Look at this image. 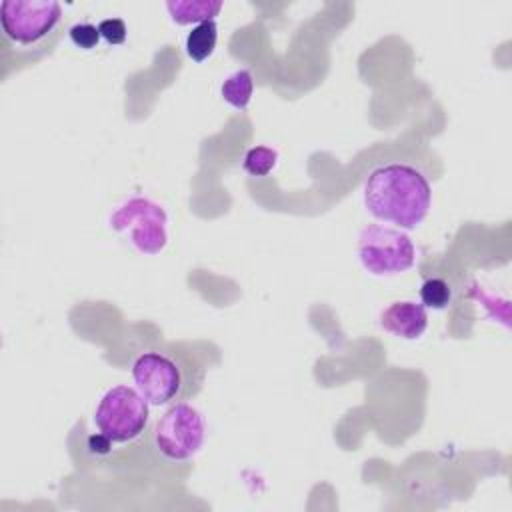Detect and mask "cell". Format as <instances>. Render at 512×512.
<instances>
[{
	"label": "cell",
	"mask_w": 512,
	"mask_h": 512,
	"mask_svg": "<svg viewBox=\"0 0 512 512\" xmlns=\"http://www.w3.org/2000/svg\"><path fill=\"white\" fill-rule=\"evenodd\" d=\"M62 6L56 0H4L0 28L12 46L42 56L56 44L62 28Z\"/></svg>",
	"instance_id": "obj_2"
},
{
	"label": "cell",
	"mask_w": 512,
	"mask_h": 512,
	"mask_svg": "<svg viewBox=\"0 0 512 512\" xmlns=\"http://www.w3.org/2000/svg\"><path fill=\"white\" fill-rule=\"evenodd\" d=\"M358 258L370 274L394 276L414 266L416 246L398 228L368 224L358 236Z\"/></svg>",
	"instance_id": "obj_5"
},
{
	"label": "cell",
	"mask_w": 512,
	"mask_h": 512,
	"mask_svg": "<svg viewBox=\"0 0 512 512\" xmlns=\"http://www.w3.org/2000/svg\"><path fill=\"white\" fill-rule=\"evenodd\" d=\"M136 390L152 406H166L180 400L186 392V378L180 362L164 352L148 350L132 362Z\"/></svg>",
	"instance_id": "obj_7"
},
{
	"label": "cell",
	"mask_w": 512,
	"mask_h": 512,
	"mask_svg": "<svg viewBox=\"0 0 512 512\" xmlns=\"http://www.w3.org/2000/svg\"><path fill=\"white\" fill-rule=\"evenodd\" d=\"M218 40V26L214 20L196 24L186 36V54L194 62H204L212 56Z\"/></svg>",
	"instance_id": "obj_11"
},
{
	"label": "cell",
	"mask_w": 512,
	"mask_h": 512,
	"mask_svg": "<svg viewBox=\"0 0 512 512\" xmlns=\"http://www.w3.org/2000/svg\"><path fill=\"white\" fill-rule=\"evenodd\" d=\"M68 36L72 40L74 46L82 48V50H92L98 46L100 42V32H98V26L90 24V22H78L74 26H70L68 30Z\"/></svg>",
	"instance_id": "obj_14"
},
{
	"label": "cell",
	"mask_w": 512,
	"mask_h": 512,
	"mask_svg": "<svg viewBox=\"0 0 512 512\" xmlns=\"http://www.w3.org/2000/svg\"><path fill=\"white\" fill-rule=\"evenodd\" d=\"M420 300H422L424 308L444 310V308H448V304L452 300V288L442 278H428L420 286Z\"/></svg>",
	"instance_id": "obj_13"
},
{
	"label": "cell",
	"mask_w": 512,
	"mask_h": 512,
	"mask_svg": "<svg viewBox=\"0 0 512 512\" xmlns=\"http://www.w3.org/2000/svg\"><path fill=\"white\" fill-rule=\"evenodd\" d=\"M168 216L164 208L148 198L136 196L120 204L110 216V228L130 238L142 254H158L168 244Z\"/></svg>",
	"instance_id": "obj_6"
},
{
	"label": "cell",
	"mask_w": 512,
	"mask_h": 512,
	"mask_svg": "<svg viewBox=\"0 0 512 512\" xmlns=\"http://www.w3.org/2000/svg\"><path fill=\"white\" fill-rule=\"evenodd\" d=\"M204 436L206 424L202 412L186 402L170 404L152 430L154 448L170 462L192 460L200 452Z\"/></svg>",
	"instance_id": "obj_4"
},
{
	"label": "cell",
	"mask_w": 512,
	"mask_h": 512,
	"mask_svg": "<svg viewBox=\"0 0 512 512\" xmlns=\"http://www.w3.org/2000/svg\"><path fill=\"white\" fill-rule=\"evenodd\" d=\"M220 94H222V100H224L226 104H230L232 108H236V110H246L248 104H250V100H252V94H254V78H252L250 70L240 68V70L232 72V74L222 82Z\"/></svg>",
	"instance_id": "obj_10"
},
{
	"label": "cell",
	"mask_w": 512,
	"mask_h": 512,
	"mask_svg": "<svg viewBox=\"0 0 512 512\" xmlns=\"http://www.w3.org/2000/svg\"><path fill=\"white\" fill-rule=\"evenodd\" d=\"M380 328L402 340H416L428 328V312L412 300H398L380 312Z\"/></svg>",
	"instance_id": "obj_8"
},
{
	"label": "cell",
	"mask_w": 512,
	"mask_h": 512,
	"mask_svg": "<svg viewBox=\"0 0 512 512\" xmlns=\"http://www.w3.org/2000/svg\"><path fill=\"white\" fill-rule=\"evenodd\" d=\"M222 0H170L166 2V10L172 22L186 24H202L214 20V16L222 10Z\"/></svg>",
	"instance_id": "obj_9"
},
{
	"label": "cell",
	"mask_w": 512,
	"mask_h": 512,
	"mask_svg": "<svg viewBox=\"0 0 512 512\" xmlns=\"http://www.w3.org/2000/svg\"><path fill=\"white\" fill-rule=\"evenodd\" d=\"M98 32L100 36L108 42V44H122L126 40V24L124 20L120 18H104L100 24H98Z\"/></svg>",
	"instance_id": "obj_15"
},
{
	"label": "cell",
	"mask_w": 512,
	"mask_h": 512,
	"mask_svg": "<svg viewBox=\"0 0 512 512\" xmlns=\"http://www.w3.org/2000/svg\"><path fill=\"white\" fill-rule=\"evenodd\" d=\"M150 422L148 400L132 386L106 390L94 410V426L112 444H126L144 434Z\"/></svg>",
	"instance_id": "obj_3"
},
{
	"label": "cell",
	"mask_w": 512,
	"mask_h": 512,
	"mask_svg": "<svg viewBox=\"0 0 512 512\" xmlns=\"http://www.w3.org/2000/svg\"><path fill=\"white\" fill-rule=\"evenodd\" d=\"M112 442L104 436V434H92L90 438H88V448L92 450V452H96V454H108L110 450H112Z\"/></svg>",
	"instance_id": "obj_16"
},
{
	"label": "cell",
	"mask_w": 512,
	"mask_h": 512,
	"mask_svg": "<svg viewBox=\"0 0 512 512\" xmlns=\"http://www.w3.org/2000/svg\"><path fill=\"white\" fill-rule=\"evenodd\" d=\"M278 152L270 146H252L242 160V168L250 176H266L276 168Z\"/></svg>",
	"instance_id": "obj_12"
},
{
	"label": "cell",
	"mask_w": 512,
	"mask_h": 512,
	"mask_svg": "<svg viewBox=\"0 0 512 512\" xmlns=\"http://www.w3.org/2000/svg\"><path fill=\"white\" fill-rule=\"evenodd\" d=\"M432 204V186L422 170L392 162L374 168L364 182V206L382 222L416 228Z\"/></svg>",
	"instance_id": "obj_1"
}]
</instances>
